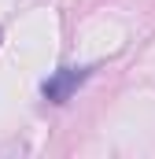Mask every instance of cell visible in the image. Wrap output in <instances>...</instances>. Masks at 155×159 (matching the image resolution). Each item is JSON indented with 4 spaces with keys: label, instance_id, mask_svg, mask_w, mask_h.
Wrapping results in <instances>:
<instances>
[{
    "label": "cell",
    "instance_id": "cell-1",
    "mask_svg": "<svg viewBox=\"0 0 155 159\" xmlns=\"http://www.w3.org/2000/svg\"><path fill=\"white\" fill-rule=\"evenodd\" d=\"M85 78H89V70H85V67H67V70H59L55 78L44 81V85H41V93H44V100L63 104V100H70V93H74Z\"/></svg>",
    "mask_w": 155,
    "mask_h": 159
}]
</instances>
